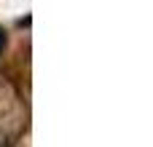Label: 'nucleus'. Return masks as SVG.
<instances>
[{"mask_svg": "<svg viewBox=\"0 0 153 147\" xmlns=\"http://www.w3.org/2000/svg\"><path fill=\"white\" fill-rule=\"evenodd\" d=\"M3 48H5V29L0 27V54H3Z\"/></svg>", "mask_w": 153, "mask_h": 147, "instance_id": "1", "label": "nucleus"}]
</instances>
